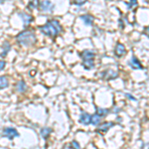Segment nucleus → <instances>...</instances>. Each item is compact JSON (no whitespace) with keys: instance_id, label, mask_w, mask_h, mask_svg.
Instances as JSON below:
<instances>
[{"instance_id":"obj_1","label":"nucleus","mask_w":149,"mask_h":149,"mask_svg":"<svg viewBox=\"0 0 149 149\" xmlns=\"http://www.w3.org/2000/svg\"><path fill=\"white\" fill-rule=\"evenodd\" d=\"M40 31L49 37H56L62 32V26L59 21L53 19V20L48 21L42 27H40Z\"/></svg>"},{"instance_id":"obj_2","label":"nucleus","mask_w":149,"mask_h":149,"mask_svg":"<svg viewBox=\"0 0 149 149\" xmlns=\"http://www.w3.org/2000/svg\"><path fill=\"white\" fill-rule=\"evenodd\" d=\"M16 40L20 45L24 47H30L36 43V36L34 32L30 30H25L23 32L19 33L18 36L16 37Z\"/></svg>"},{"instance_id":"obj_3","label":"nucleus","mask_w":149,"mask_h":149,"mask_svg":"<svg viewBox=\"0 0 149 149\" xmlns=\"http://www.w3.org/2000/svg\"><path fill=\"white\" fill-rule=\"evenodd\" d=\"M2 136H5V137H7L8 139H13L14 137H17V136H19V133L15 128H12V127H6V128H4L3 132H2Z\"/></svg>"},{"instance_id":"obj_4","label":"nucleus","mask_w":149,"mask_h":149,"mask_svg":"<svg viewBox=\"0 0 149 149\" xmlns=\"http://www.w3.org/2000/svg\"><path fill=\"white\" fill-rule=\"evenodd\" d=\"M39 6L41 10L44 12H52L55 7L54 4L49 0H42L41 2H39Z\"/></svg>"},{"instance_id":"obj_5","label":"nucleus","mask_w":149,"mask_h":149,"mask_svg":"<svg viewBox=\"0 0 149 149\" xmlns=\"http://www.w3.org/2000/svg\"><path fill=\"white\" fill-rule=\"evenodd\" d=\"M114 54L116 55L117 57H122L126 54V49H125V46L121 43H117L116 46H115V49H114Z\"/></svg>"},{"instance_id":"obj_6","label":"nucleus","mask_w":149,"mask_h":149,"mask_svg":"<svg viewBox=\"0 0 149 149\" xmlns=\"http://www.w3.org/2000/svg\"><path fill=\"white\" fill-rule=\"evenodd\" d=\"M102 78L105 79V80L109 81V80H113V79H116L118 77L116 72H113L112 70H107L105 72L102 73Z\"/></svg>"},{"instance_id":"obj_7","label":"nucleus","mask_w":149,"mask_h":149,"mask_svg":"<svg viewBox=\"0 0 149 149\" xmlns=\"http://www.w3.org/2000/svg\"><path fill=\"white\" fill-rule=\"evenodd\" d=\"M128 65L132 69H135V70H142L143 69L142 65H141V63L139 62V60L134 56L132 57L130 59V61L128 62Z\"/></svg>"},{"instance_id":"obj_8","label":"nucleus","mask_w":149,"mask_h":149,"mask_svg":"<svg viewBox=\"0 0 149 149\" xmlns=\"http://www.w3.org/2000/svg\"><path fill=\"white\" fill-rule=\"evenodd\" d=\"M81 58L83 59V61H86V60H93L95 58V54L93 50H85L80 54Z\"/></svg>"},{"instance_id":"obj_9","label":"nucleus","mask_w":149,"mask_h":149,"mask_svg":"<svg viewBox=\"0 0 149 149\" xmlns=\"http://www.w3.org/2000/svg\"><path fill=\"white\" fill-rule=\"evenodd\" d=\"M19 16H20L21 19L23 20V23L25 26H28L29 24L34 20V17H33V16L29 15V14L25 13V12H21V13H19Z\"/></svg>"},{"instance_id":"obj_10","label":"nucleus","mask_w":149,"mask_h":149,"mask_svg":"<svg viewBox=\"0 0 149 149\" xmlns=\"http://www.w3.org/2000/svg\"><path fill=\"white\" fill-rule=\"evenodd\" d=\"M80 18L83 20V22L85 23L86 25H88V26L93 25V19H95V18H93V16L90 15V14H85V15H81Z\"/></svg>"},{"instance_id":"obj_11","label":"nucleus","mask_w":149,"mask_h":149,"mask_svg":"<svg viewBox=\"0 0 149 149\" xmlns=\"http://www.w3.org/2000/svg\"><path fill=\"white\" fill-rule=\"evenodd\" d=\"M91 118H92V115L86 113V112H84L80 117V122L85 124V125H88V124L91 123Z\"/></svg>"},{"instance_id":"obj_12","label":"nucleus","mask_w":149,"mask_h":149,"mask_svg":"<svg viewBox=\"0 0 149 149\" xmlns=\"http://www.w3.org/2000/svg\"><path fill=\"white\" fill-rule=\"evenodd\" d=\"M113 126V122H104V123H102V125L98 127V131L100 132H107L110 127Z\"/></svg>"},{"instance_id":"obj_13","label":"nucleus","mask_w":149,"mask_h":149,"mask_svg":"<svg viewBox=\"0 0 149 149\" xmlns=\"http://www.w3.org/2000/svg\"><path fill=\"white\" fill-rule=\"evenodd\" d=\"M83 67L86 70H93V68H95V62H93V59L83 61Z\"/></svg>"},{"instance_id":"obj_14","label":"nucleus","mask_w":149,"mask_h":149,"mask_svg":"<svg viewBox=\"0 0 149 149\" xmlns=\"http://www.w3.org/2000/svg\"><path fill=\"white\" fill-rule=\"evenodd\" d=\"M16 90H17V92H19V93L26 92V90H27V86H26L25 81H18L17 85H16Z\"/></svg>"},{"instance_id":"obj_15","label":"nucleus","mask_w":149,"mask_h":149,"mask_svg":"<svg viewBox=\"0 0 149 149\" xmlns=\"http://www.w3.org/2000/svg\"><path fill=\"white\" fill-rule=\"evenodd\" d=\"M51 133H52V129L50 128V127H44V128H42L40 131L41 136H42L44 139H47L48 136H49Z\"/></svg>"},{"instance_id":"obj_16","label":"nucleus","mask_w":149,"mask_h":149,"mask_svg":"<svg viewBox=\"0 0 149 149\" xmlns=\"http://www.w3.org/2000/svg\"><path fill=\"white\" fill-rule=\"evenodd\" d=\"M8 86V80L5 76H0V90Z\"/></svg>"},{"instance_id":"obj_17","label":"nucleus","mask_w":149,"mask_h":149,"mask_svg":"<svg viewBox=\"0 0 149 149\" xmlns=\"http://www.w3.org/2000/svg\"><path fill=\"white\" fill-rule=\"evenodd\" d=\"M2 48H3V52H2L1 54H0V56H1V57H5L6 55H7V53L10 51L11 46H10V44H9V43L5 42L3 44V47H2Z\"/></svg>"},{"instance_id":"obj_18","label":"nucleus","mask_w":149,"mask_h":149,"mask_svg":"<svg viewBox=\"0 0 149 149\" xmlns=\"http://www.w3.org/2000/svg\"><path fill=\"white\" fill-rule=\"evenodd\" d=\"M109 113V109H100V107H97V114L98 116H105L107 114Z\"/></svg>"},{"instance_id":"obj_19","label":"nucleus","mask_w":149,"mask_h":149,"mask_svg":"<svg viewBox=\"0 0 149 149\" xmlns=\"http://www.w3.org/2000/svg\"><path fill=\"white\" fill-rule=\"evenodd\" d=\"M100 122V116H98L97 114H95L92 116V118H91V123L93 124V125H98Z\"/></svg>"},{"instance_id":"obj_20","label":"nucleus","mask_w":149,"mask_h":149,"mask_svg":"<svg viewBox=\"0 0 149 149\" xmlns=\"http://www.w3.org/2000/svg\"><path fill=\"white\" fill-rule=\"evenodd\" d=\"M37 6H38V0H33V1H31L30 3L28 4V7L31 9L37 8Z\"/></svg>"},{"instance_id":"obj_21","label":"nucleus","mask_w":149,"mask_h":149,"mask_svg":"<svg viewBox=\"0 0 149 149\" xmlns=\"http://www.w3.org/2000/svg\"><path fill=\"white\" fill-rule=\"evenodd\" d=\"M71 145H72V148L73 149H81L80 144H79V142H77V141H72Z\"/></svg>"},{"instance_id":"obj_22","label":"nucleus","mask_w":149,"mask_h":149,"mask_svg":"<svg viewBox=\"0 0 149 149\" xmlns=\"http://www.w3.org/2000/svg\"><path fill=\"white\" fill-rule=\"evenodd\" d=\"M133 6H137V0H130L128 3V8L131 9Z\"/></svg>"},{"instance_id":"obj_23","label":"nucleus","mask_w":149,"mask_h":149,"mask_svg":"<svg viewBox=\"0 0 149 149\" xmlns=\"http://www.w3.org/2000/svg\"><path fill=\"white\" fill-rule=\"evenodd\" d=\"M74 3L76 4V5H84V4L86 2V0H73Z\"/></svg>"},{"instance_id":"obj_24","label":"nucleus","mask_w":149,"mask_h":149,"mask_svg":"<svg viewBox=\"0 0 149 149\" xmlns=\"http://www.w3.org/2000/svg\"><path fill=\"white\" fill-rule=\"evenodd\" d=\"M5 62L4 61H0V71H2L4 68H5Z\"/></svg>"},{"instance_id":"obj_25","label":"nucleus","mask_w":149,"mask_h":149,"mask_svg":"<svg viewBox=\"0 0 149 149\" xmlns=\"http://www.w3.org/2000/svg\"><path fill=\"white\" fill-rule=\"evenodd\" d=\"M126 97H128V98H130L131 100H135V97H133V95H129V93H126Z\"/></svg>"}]
</instances>
